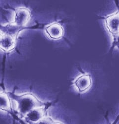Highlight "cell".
Returning <instances> with one entry per match:
<instances>
[{
	"mask_svg": "<svg viewBox=\"0 0 119 124\" xmlns=\"http://www.w3.org/2000/svg\"><path fill=\"white\" fill-rule=\"evenodd\" d=\"M15 45V38L11 35H3L1 49L8 52L12 50Z\"/></svg>",
	"mask_w": 119,
	"mask_h": 124,
	"instance_id": "cell-7",
	"label": "cell"
},
{
	"mask_svg": "<svg viewBox=\"0 0 119 124\" xmlns=\"http://www.w3.org/2000/svg\"><path fill=\"white\" fill-rule=\"evenodd\" d=\"M3 36V34H2L1 33H0V49H1V44H2Z\"/></svg>",
	"mask_w": 119,
	"mask_h": 124,
	"instance_id": "cell-11",
	"label": "cell"
},
{
	"mask_svg": "<svg viewBox=\"0 0 119 124\" xmlns=\"http://www.w3.org/2000/svg\"><path fill=\"white\" fill-rule=\"evenodd\" d=\"M46 32L50 38L58 39L63 36L64 30L63 27L60 24L53 23L47 26Z\"/></svg>",
	"mask_w": 119,
	"mask_h": 124,
	"instance_id": "cell-6",
	"label": "cell"
},
{
	"mask_svg": "<svg viewBox=\"0 0 119 124\" xmlns=\"http://www.w3.org/2000/svg\"><path fill=\"white\" fill-rule=\"evenodd\" d=\"M10 107L11 104L7 95L3 93H0V109L8 110L10 109Z\"/></svg>",
	"mask_w": 119,
	"mask_h": 124,
	"instance_id": "cell-8",
	"label": "cell"
},
{
	"mask_svg": "<svg viewBox=\"0 0 119 124\" xmlns=\"http://www.w3.org/2000/svg\"><path fill=\"white\" fill-rule=\"evenodd\" d=\"M29 11L26 8H19L15 12L12 23L17 26H23L28 23L30 18Z\"/></svg>",
	"mask_w": 119,
	"mask_h": 124,
	"instance_id": "cell-2",
	"label": "cell"
},
{
	"mask_svg": "<svg viewBox=\"0 0 119 124\" xmlns=\"http://www.w3.org/2000/svg\"><path fill=\"white\" fill-rule=\"evenodd\" d=\"M91 77L87 74L78 76L74 81V85L76 89L81 93L86 91L91 87Z\"/></svg>",
	"mask_w": 119,
	"mask_h": 124,
	"instance_id": "cell-3",
	"label": "cell"
},
{
	"mask_svg": "<svg viewBox=\"0 0 119 124\" xmlns=\"http://www.w3.org/2000/svg\"><path fill=\"white\" fill-rule=\"evenodd\" d=\"M51 124H63L59 122H53V123H52Z\"/></svg>",
	"mask_w": 119,
	"mask_h": 124,
	"instance_id": "cell-12",
	"label": "cell"
},
{
	"mask_svg": "<svg viewBox=\"0 0 119 124\" xmlns=\"http://www.w3.org/2000/svg\"><path fill=\"white\" fill-rule=\"evenodd\" d=\"M52 122L49 121L47 119H42V120L40 121L39 122L35 123V124H51Z\"/></svg>",
	"mask_w": 119,
	"mask_h": 124,
	"instance_id": "cell-10",
	"label": "cell"
},
{
	"mask_svg": "<svg viewBox=\"0 0 119 124\" xmlns=\"http://www.w3.org/2000/svg\"><path fill=\"white\" fill-rule=\"evenodd\" d=\"M114 36V41L116 45L119 46V32Z\"/></svg>",
	"mask_w": 119,
	"mask_h": 124,
	"instance_id": "cell-9",
	"label": "cell"
},
{
	"mask_svg": "<svg viewBox=\"0 0 119 124\" xmlns=\"http://www.w3.org/2000/svg\"><path fill=\"white\" fill-rule=\"evenodd\" d=\"M44 116V110L40 107H37L28 112L24 118L28 123L34 124L43 119Z\"/></svg>",
	"mask_w": 119,
	"mask_h": 124,
	"instance_id": "cell-5",
	"label": "cell"
},
{
	"mask_svg": "<svg viewBox=\"0 0 119 124\" xmlns=\"http://www.w3.org/2000/svg\"><path fill=\"white\" fill-rule=\"evenodd\" d=\"M105 24L109 32L114 35L119 32V13L108 16L105 19Z\"/></svg>",
	"mask_w": 119,
	"mask_h": 124,
	"instance_id": "cell-4",
	"label": "cell"
},
{
	"mask_svg": "<svg viewBox=\"0 0 119 124\" xmlns=\"http://www.w3.org/2000/svg\"><path fill=\"white\" fill-rule=\"evenodd\" d=\"M40 107L39 102L33 96L26 94L20 97L16 101V108L20 114L24 116L32 110Z\"/></svg>",
	"mask_w": 119,
	"mask_h": 124,
	"instance_id": "cell-1",
	"label": "cell"
}]
</instances>
